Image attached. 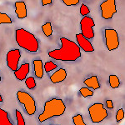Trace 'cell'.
<instances>
[{
  "instance_id": "1",
  "label": "cell",
  "mask_w": 125,
  "mask_h": 125,
  "mask_svg": "<svg viewBox=\"0 0 125 125\" xmlns=\"http://www.w3.org/2000/svg\"><path fill=\"white\" fill-rule=\"evenodd\" d=\"M61 48L48 52V56L58 61L74 62L81 57V50L78 45L72 40L61 38Z\"/></svg>"
},
{
  "instance_id": "2",
  "label": "cell",
  "mask_w": 125,
  "mask_h": 125,
  "mask_svg": "<svg viewBox=\"0 0 125 125\" xmlns=\"http://www.w3.org/2000/svg\"><path fill=\"white\" fill-rule=\"evenodd\" d=\"M65 111L66 105L61 98H52L45 102L43 113L39 116V121L40 123H43L53 117L62 116Z\"/></svg>"
},
{
  "instance_id": "3",
  "label": "cell",
  "mask_w": 125,
  "mask_h": 125,
  "mask_svg": "<svg viewBox=\"0 0 125 125\" xmlns=\"http://www.w3.org/2000/svg\"><path fill=\"white\" fill-rule=\"evenodd\" d=\"M15 40L18 45L31 53H37L39 43L33 33L24 29H19L15 32Z\"/></svg>"
},
{
  "instance_id": "4",
  "label": "cell",
  "mask_w": 125,
  "mask_h": 125,
  "mask_svg": "<svg viewBox=\"0 0 125 125\" xmlns=\"http://www.w3.org/2000/svg\"><path fill=\"white\" fill-rule=\"evenodd\" d=\"M17 98L20 104H23L28 115L32 116L35 114L36 110H37L36 102L34 100V98L30 95L29 93L24 91H18Z\"/></svg>"
},
{
  "instance_id": "5",
  "label": "cell",
  "mask_w": 125,
  "mask_h": 125,
  "mask_svg": "<svg viewBox=\"0 0 125 125\" xmlns=\"http://www.w3.org/2000/svg\"><path fill=\"white\" fill-rule=\"evenodd\" d=\"M88 114H89L91 121L94 124H98L108 117V112L104 108V104L101 103H96L92 104L88 108Z\"/></svg>"
},
{
  "instance_id": "6",
  "label": "cell",
  "mask_w": 125,
  "mask_h": 125,
  "mask_svg": "<svg viewBox=\"0 0 125 125\" xmlns=\"http://www.w3.org/2000/svg\"><path fill=\"white\" fill-rule=\"evenodd\" d=\"M104 37H105V44L108 51L116 50L119 46L118 33L115 29H106L104 30Z\"/></svg>"
},
{
  "instance_id": "7",
  "label": "cell",
  "mask_w": 125,
  "mask_h": 125,
  "mask_svg": "<svg viewBox=\"0 0 125 125\" xmlns=\"http://www.w3.org/2000/svg\"><path fill=\"white\" fill-rule=\"evenodd\" d=\"M95 26L94 19L92 18L85 16L80 21V29H81V34L87 39H91L94 38V32L93 28Z\"/></svg>"
},
{
  "instance_id": "8",
  "label": "cell",
  "mask_w": 125,
  "mask_h": 125,
  "mask_svg": "<svg viewBox=\"0 0 125 125\" xmlns=\"http://www.w3.org/2000/svg\"><path fill=\"white\" fill-rule=\"evenodd\" d=\"M102 18L106 20L113 18L114 14L117 13L115 0H106L100 4Z\"/></svg>"
},
{
  "instance_id": "9",
  "label": "cell",
  "mask_w": 125,
  "mask_h": 125,
  "mask_svg": "<svg viewBox=\"0 0 125 125\" xmlns=\"http://www.w3.org/2000/svg\"><path fill=\"white\" fill-rule=\"evenodd\" d=\"M21 58V53L20 50L18 48L12 49L8 52L6 56V61H7V66L13 72H15L19 68V62Z\"/></svg>"
},
{
  "instance_id": "10",
  "label": "cell",
  "mask_w": 125,
  "mask_h": 125,
  "mask_svg": "<svg viewBox=\"0 0 125 125\" xmlns=\"http://www.w3.org/2000/svg\"><path fill=\"white\" fill-rule=\"evenodd\" d=\"M76 39L78 42V45L80 48H82L86 53H91L94 51V48L92 45L91 42L88 39H87L85 37L82 35L81 33L76 34Z\"/></svg>"
},
{
  "instance_id": "11",
  "label": "cell",
  "mask_w": 125,
  "mask_h": 125,
  "mask_svg": "<svg viewBox=\"0 0 125 125\" xmlns=\"http://www.w3.org/2000/svg\"><path fill=\"white\" fill-rule=\"evenodd\" d=\"M29 70H30V64L29 62L23 63L20 66V68H19L14 72V76L17 79L20 80V81H23V80L26 79L27 75L29 73Z\"/></svg>"
},
{
  "instance_id": "12",
  "label": "cell",
  "mask_w": 125,
  "mask_h": 125,
  "mask_svg": "<svg viewBox=\"0 0 125 125\" xmlns=\"http://www.w3.org/2000/svg\"><path fill=\"white\" fill-rule=\"evenodd\" d=\"M67 78V70L64 68H59L50 76V80L53 83H58L66 79Z\"/></svg>"
},
{
  "instance_id": "13",
  "label": "cell",
  "mask_w": 125,
  "mask_h": 125,
  "mask_svg": "<svg viewBox=\"0 0 125 125\" xmlns=\"http://www.w3.org/2000/svg\"><path fill=\"white\" fill-rule=\"evenodd\" d=\"M15 5V13L17 14L19 19H25L27 17V8L25 3L23 1H17L14 3Z\"/></svg>"
},
{
  "instance_id": "14",
  "label": "cell",
  "mask_w": 125,
  "mask_h": 125,
  "mask_svg": "<svg viewBox=\"0 0 125 125\" xmlns=\"http://www.w3.org/2000/svg\"><path fill=\"white\" fill-rule=\"evenodd\" d=\"M34 73L38 78L41 79L43 77V64L41 59H35L33 61Z\"/></svg>"
},
{
  "instance_id": "15",
  "label": "cell",
  "mask_w": 125,
  "mask_h": 125,
  "mask_svg": "<svg viewBox=\"0 0 125 125\" xmlns=\"http://www.w3.org/2000/svg\"><path fill=\"white\" fill-rule=\"evenodd\" d=\"M83 83L87 85V88H92L94 90L98 89L101 87L99 82H98V78L96 75H93L89 78H87L83 81Z\"/></svg>"
},
{
  "instance_id": "16",
  "label": "cell",
  "mask_w": 125,
  "mask_h": 125,
  "mask_svg": "<svg viewBox=\"0 0 125 125\" xmlns=\"http://www.w3.org/2000/svg\"><path fill=\"white\" fill-rule=\"evenodd\" d=\"M0 125H13L10 120L8 112L0 108Z\"/></svg>"
},
{
  "instance_id": "17",
  "label": "cell",
  "mask_w": 125,
  "mask_h": 125,
  "mask_svg": "<svg viewBox=\"0 0 125 125\" xmlns=\"http://www.w3.org/2000/svg\"><path fill=\"white\" fill-rule=\"evenodd\" d=\"M108 83L112 88H117L120 86V80L117 75L112 74L108 77Z\"/></svg>"
},
{
  "instance_id": "18",
  "label": "cell",
  "mask_w": 125,
  "mask_h": 125,
  "mask_svg": "<svg viewBox=\"0 0 125 125\" xmlns=\"http://www.w3.org/2000/svg\"><path fill=\"white\" fill-rule=\"evenodd\" d=\"M42 30H43L44 35L46 37H50V36L53 34V28H52V23L50 22L44 23L42 26Z\"/></svg>"
},
{
  "instance_id": "19",
  "label": "cell",
  "mask_w": 125,
  "mask_h": 125,
  "mask_svg": "<svg viewBox=\"0 0 125 125\" xmlns=\"http://www.w3.org/2000/svg\"><path fill=\"white\" fill-rule=\"evenodd\" d=\"M58 68V65L56 63H54L53 61H48L46 62L45 64L43 65V69L45 70V72H51L53 70L56 69Z\"/></svg>"
},
{
  "instance_id": "20",
  "label": "cell",
  "mask_w": 125,
  "mask_h": 125,
  "mask_svg": "<svg viewBox=\"0 0 125 125\" xmlns=\"http://www.w3.org/2000/svg\"><path fill=\"white\" fill-rule=\"evenodd\" d=\"M12 23V19L7 13H0V24H10Z\"/></svg>"
},
{
  "instance_id": "21",
  "label": "cell",
  "mask_w": 125,
  "mask_h": 125,
  "mask_svg": "<svg viewBox=\"0 0 125 125\" xmlns=\"http://www.w3.org/2000/svg\"><path fill=\"white\" fill-rule=\"evenodd\" d=\"M73 122L74 125H87L83 121V116L81 114H76L73 117Z\"/></svg>"
},
{
  "instance_id": "22",
  "label": "cell",
  "mask_w": 125,
  "mask_h": 125,
  "mask_svg": "<svg viewBox=\"0 0 125 125\" xmlns=\"http://www.w3.org/2000/svg\"><path fill=\"white\" fill-rule=\"evenodd\" d=\"M25 84L29 89H33L36 87V81L33 77H29L25 79Z\"/></svg>"
},
{
  "instance_id": "23",
  "label": "cell",
  "mask_w": 125,
  "mask_h": 125,
  "mask_svg": "<svg viewBox=\"0 0 125 125\" xmlns=\"http://www.w3.org/2000/svg\"><path fill=\"white\" fill-rule=\"evenodd\" d=\"M80 94L83 97V98H88V97L94 96V91L89 89L88 88H81L79 90Z\"/></svg>"
},
{
  "instance_id": "24",
  "label": "cell",
  "mask_w": 125,
  "mask_h": 125,
  "mask_svg": "<svg viewBox=\"0 0 125 125\" xmlns=\"http://www.w3.org/2000/svg\"><path fill=\"white\" fill-rule=\"evenodd\" d=\"M15 115H16V119H17V124L18 125H26L25 120H24L23 115H22L21 112L19 110L16 109L15 111Z\"/></svg>"
},
{
  "instance_id": "25",
  "label": "cell",
  "mask_w": 125,
  "mask_h": 125,
  "mask_svg": "<svg viewBox=\"0 0 125 125\" xmlns=\"http://www.w3.org/2000/svg\"><path fill=\"white\" fill-rule=\"evenodd\" d=\"M89 13H90L89 9H88L84 3H83L81 5V7H80V14L82 16H83V17H85V16L88 15Z\"/></svg>"
},
{
  "instance_id": "26",
  "label": "cell",
  "mask_w": 125,
  "mask_h": 125,
  "mask_svg": "<svg viewBox=\"0 0 125 125\" xmlns=\"http://www.w3.org/2000/svg\"><path fill=\"white\" fill-rule=\"evenodd\" d=\"M124 118V111L123 108H120V109L118 110V112L116 114V121L118 123H119Z\"/></svg>"
},
{
  "instance_id": "27",
  "label": "cell",
  "mask_w": 125,
  "mask_h": 125,
  "mask_svg": "<svg viewBox=\"0 0 125 125\" xmlns=\"http://www.w3.org/2000/svg\"><path fill=\"white\" fill-rule=\"evenodd\" d=\"M63 3L67 6H73L77 5L79 3V0H62Z\"/></svg>"
},
{
  "instance_id": "28",
  "label": "cell",
  "mask_w": 125,
  "mask_h": 125,
  "mask_svg": "<svg viewBox=\"0 0 125 125\" xmlns=\"http://www.w3.org/2000/svg\"><path fill=\"white\" fill-rule=\"evenodd\" d=\"M106 105H107V108H109V109H113V108H114V103L110 99L106 100Z\"/></svg>"
},
{
  "instance_id": "29",
  "label": "cell",
  "mask_w": 125,
  "mask_h": 125,
  "mask_svg": "<svg viewBox=\"0 0 125 125\" xmlns=\"http://www.w3.org/2000/svg\"><path fill=\"white\" fill-rule=\"evenodd\" d=\"M51 3H52V0H42V4L43 6L51 4Z\"/></svg>"
},
{
  "instance_id": "30",
  "label": "cell",
  "mask_w": 125,
  "mask_h": 125,
  "mask_svg": "<svg viewBox=\"0 0 125 125\" xmlns=\"http://www.w3.org/2000/svg\"><path fill=\"white\" fill-rule=\"evenodd\" d=\"M3 101V97H2V95L0 94V103H2Z\"/></svg>"
},
{
  "instance_id": "31",
  "label": "cell",
  "mask_w": 125,
  "mask_h": 125,
  "mask_svg": "<svg viewBox=\"0 0 125 125\" xmlns=\"http://www.w3.org/2000/svg\"><path fill=\"white\" fill-rule=\"evenodd\" d=\"M1 80H2V78H1V75H0V82H1Z\"/></svg>"
},
{
  "instance_id": "32",
  "label": "cell",
  "mask_w": 125,
  "mask_h": 125,
  "mask_svg": "<svg viewBox=\"0 0 125 125\" xmlns=\"http://www.w3.org/2000/svg\"><path fill=\"white\" fill-rule=\"evenodd\" d=\"M55 125H58V124H55Z\"/></svg>"
}]
</instances>
